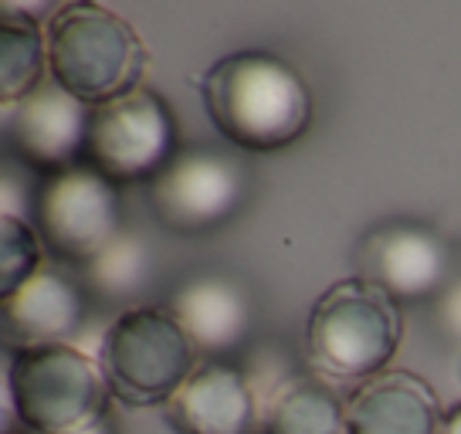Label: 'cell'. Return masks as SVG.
Returning <instances> with one entry per match:
<instances>
[{
  "mask_svg": "<svg viewBox=\"0 0 461 434\" xmlns=\"http://www.w3.org/2000/svg\"><path fill=\"white\" fill-rule=\"evenodd\" d=\"M201 92L217 132L245 149H282L312 126L305 78L272 51L224 55L207 68Z\"/></svg>",
  "mask_w": 461,
  "mask_h": 434,
  "instance_id": "cell-1",
  "label": "cell"
},
{
  "mask_svg": "<svg viewBox=\"0 0 461 434\" xmlns=\"http://www.w3.org/2000/svg\"><path fill=\"white\" fill-rule=\"evenodd\" d=\"M401 343V303L363 276L330 285L305 322V357L319 376L336 384H366L380 376Z\"/></svg>",
  "mask_w": 461,
  "mask_h": 434,
  "instance_id": "cell-2",
  "label": "cell"
},
{
  "mask_svg": "<svg viewBox=\"0 0 461 434\" xmlns=\"http://www.w3.org/2000/svg\"><path fill=\"white\" fill-rule=\"evenodd\" d=\"M4 393L28 434H75L109 418L113 391L99 360L72 343L4 349Z\"/></svg>",
  "mask_w": 461,
  "mask_h": 434,
  "instance_id": "cell-3",
  "label": "cell"
},
{
  "mask_svg": "<svg viewBox=\"0 0 461 434\" xmlns=\"http://www.w3.org/2000/svg\"><path fill=\"white\" fill-rule=\"evenodd\" d=\"M146 44L126 17L99 0H72L48 24V75L88 105L140 86Z\"/></svg>",
  "mask_w": 461,
  "mask_h": 434,
  "instance_id": "cell-4",
  "label": "cell"
},
{
  "mask_svg": "<svg viewBox=\"0 0 461 434\" xmlns=\"http://www.w3.org/2000/svg\"><path fill=\"white\" fill-rule=\"evenodd\" d=\"M99 366L122 404L167 407L197 370V347L170 309L132 305L102 333Z\"/></svg>",
  "mask_w": 461,
  "mask_h": 434,
  "instance_id": "cell-5",
  "label": "cell"
},
{
  "mask_svg": "<svg viewBox=\"0 0 461 434\" xmlns=\"http://www.w3.org/2000/svg\"><path fill=\"white\" fill-rule=\"evenodd\" d=\"M31 214L44 245L58 258L82 265L99 258L119 234H126L115 180H109L88 159L38 176Z\"/></svg>",
  "mask_w": 461,
  "mask_h": 434,
  "instance_id": "cell-6",
  "label": "cell"
},
{
  "mask_svg": "<svg viewBox=\"0 0 461 434\" xmlns=\"http://www.w3.org/2000/svg\"><path fill=\"white\" fill-rule=\"evenodd\" d=\"M180 153V126L163 95L136 86L92 105L86 159L115 184L157 180Z\"/></svg>",
  "mask_w": 461,
  "mask_h": 434,
  "instance_id": "cell-7",
  "label": "cell"
},
{
  "mask_svg": "<svg viewBox=\"0 0 461 434\" xmlns=\"http://www.w3.org/2000/svg\"><path fill=\"white\" fill-rule=\"evenodd\" d=\"M245 197V170L214 149H180L173 163L149 180V203L159 224L173 231H207L228 221Z\"/></svg>",
  "mask_w": 461,
  "mask_h": 434,
  "instance_id": "cell-8",
  "label": "cell"
},
{
  "mask_svg": "<svg viewBox=\"0 0 461 434\" xmlns=\"http://www.w3.org/2000/svg\"><path fill=\"white\" fill-rule=\"evenodd\" d=\"M360 276L397 303L431 299L451 285V248L418 221H387L360 241Z\"/></svg>",
  "mask_w": 461,
  "mask_h": 434,
  "instance_id": "cell-9",
  "label": "cell"
},
{
  "mask_svg": "<svg viewBox=\"0 0 461 434\" xmlns=\"http://www.w3.org/2000/svg\"><path fill=\"white\" fill-rule=\"evenodd\" d=\"M92 105L61 88L55 78H44L24 99L4 105L7 146L41 174L72 167L86 157V136Z\"/></svg>",
  "mask_w": 461,
  "mask_h": 434,
  "instance_id": "cell-10",
  "label": "cell"
},
{
  "mask_svg": "<svg viewBox=\"0 0 461 434\" xmlns=\"http://www.w3.org/2000/svg\"><path fill=\"white\" fill-rule=\"evenodd\" d=\"M173 434H261L258 387L228 360H203L167 407Z\"/></svg>",
  "mask_w": 461,
  "mask_h": 434,
  "instance_id": "cell-11",
  "label": "cell"
},
{
  "mask_svg": "<svg viewBox=\"0 0 461 434\" xmlns=\"http://www.w3.org/2000/svg\"><path fill=\"white\" fill-rule=\"evenodd\" d=\"M0 319L4 349L68 343L86 319V295L65 272L41 268L21 289L0 295Z\"/></svg>",
  "mask_w": 461,
  "mask_h": 434,
  "instance_id": "cell-12",
  "label": "cell"
},
{
  "mask_svg": "<svg viewBox=\"0 0 461 434\" xmlns=\"http://www.w3.org/2000/svg\"><path fill=\"white\" fill-rule=\"evenodd\" d=\"M445 411L428 380L384 370L346 401V434H441Z\"/></svg>",
  "mask_w": 461,
  "mask_h": 434,
  "instance_id": "cell-13",
  "label": "cell"
},
{
  "mask_svg": "<svg viewBox=\"0 0 461 434\" xmlns=\"http://www.w3.org/2000/svg\"><path fill=\"white\" fill-rule=\"evenodd\" d=\"M167 309L184 326V333L190 336L197 353H207L211 360H221L224 353L241 347L245 336L251 333V319H255L251 299L241 289V282L214 276V272L187 278L170 295Z\"/></svg>",
  "mask_w": 461,
  "mask_h": 434,
  "instance_id": "cell-14",
  "label": "cell"
},
{
  "mask_svg": "<svg viewBox=\"0 0 461 434\" xmlns=\"http://www.w3.org/2000/svg\"><path fill=\"white\" fill-rule=\"evenodd\" d=\"M261 434H346V404L326 384L295 376L265 401Z\"/></svg>",
  "mask_w": 461,
  "mask_h": 434,
  "instance_id": "cell-15",
  "label": "cell"
},
{
  "mask_svg": "<svg viewBox=\"0 0 461 434\" xmlns=\"http://www.w3.org/2000/svg\"><path fill=\"white\" fill-rule=\"evenodd\" d=\"M48 48L41 24L28 11H4L0 17V95L4 105L24 99L44 82Z\"/></svg>",
  "mask_w": 461,
  "mask_h": 434,
  "instance_id": "cell-16",
  "label": "cell"
},
{
  "mask_svg": "<svg viewBox=\"0 0 461 434\" xmlns=\"http://www.w3.org/2000/svg\"><path fill=\"white\" fill-rule=\"evenodd\" d=\"M149 272H153V255H149L143 238L130 231L119 234L99 258H92L86 265L88 285L109 303L132 299L149 282Z\"/></svg>",
  "mask_w": 461,
  "mask_h": 434,
  "instance_id": "cell-17",
  "label": "cell"
},
{
  "mask_svg": "<svg viewBox=\"0 0 461 434\" xmlns=\"http://www.w3.org/2000/svg\"><path fill=\"white\" fill-rule=\"evenodd\" d=\"M41 231L31 221H24V214L4 211L0 217V295H11L41 272Z\"/></svg>",
  "mask_w": 461,
  "mask_h": 434,
  "instance_id": "cell-18",
  "label": "cell"
},
{
  "mask_svg": "<svg viewBox=\"0 0 461 434\" xmlns=\"http://www.w3.org/2000/svg\"><path fill=\"white\" fill-rule=\"evenodd\" d=\"M438 326L447 339L461 343V278L451 282L438 299Z\"/></svg>",
  "mask_w": 461,
  "mask_h": 434,
  "instance_id": "cell-19",
  "label": "cell"
},
{
  "mask_svg": "<svg viewBox=\"0 0 461 434\" xmlns=\"http://www.w3.org/2000/svg\"><path fill=\"white\" fill-rule=\"evenodd\" d=\"M441 434H461V404H455L445 414V424H441Z\"/></svg>",
  "mask_w": 461,
  "mask_h": 434,
  "instance_id": "cell-20",
  "label": "cell"
},
{
  "mask_svg": "<svg viewBox=\"0 0 461 434\" xmlns=\"http://www.w3.org/2000/svg\"><path fill=\"white\" fill-rule=\"evenodd\" d=\"M75 434H119V428H115L113 418H102L99 424H92V428H86V431H75Z\"/></svg>",
  "mask_w": 461,
  "mask_h": 434,
  "instance_id": "cell-21",
  "label": "cell"
},
{
  "mask_svg": "<svg viewBox=\"0 0 461 434\" xmlns=\"http://www.w3.org/2000/svg\"><path fill=\"white\" fill-rule=\"evenodd\" d=\"M455 376H458V384H461V353H458V366H455Z\"/></svg>",
  "mask_w": 461,
  "mask_h": 434,
  "instance_id": "cell-22",
  "label": "cell"
}]
</instances>
